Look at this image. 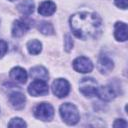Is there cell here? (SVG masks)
I'll use <instances>...</instances> for the list:
<instances>
[{
  "label": "cell",
  "instance_id": "obj_1",
  "mask_svg": "<svg viewBox=\"0 0 128 128\" xmlns=\"http://www.w3.org/2000/svg\"><path fill=\"white\" fill-rule=\"evenodd\" d=\"M70 28L73 34L82 40L95 37L102 27L100 16L94 12H78L73 14L69 20Z\"/></svg>",
  "mask_w": 128,
  "mask_h": 128
},
{
  "label": "cell",
  "instance_id": "obj_2",
  "mask_svg": "<svg viewBox=\"0 0 128 128\" xmlns=\"http://www.w3.org/2000/svg\"><path fill=\"white\" fill-rule=\"evenodd\" d=\"M59 112H60V116L63 119V121L67 123L68 125H75L76 123H78L80 119L78 109L72 103L62 104L60 106Z\"/></svg>",
  "mask_w": 128,
  "mask_h": 128
},
{
  "label": "cell",
  "instance_id": "obj_3",
  "mask_svg": "<svg viewBox=\"0 0 128 128\" xmlns=\"http://www.w3.org/2000/svg\"><path fill=\"white\" fill-rule=\"evenodd\" d=\"M54 109L51 104L42 102L39 103L34 109V116L42 121H50L53 118Z\"/></svg>",
  "mask_w": 128,
  "mask_h": 128
},
{
  "label": "cell",
  "instance_id": "obj_4",
  "mask_svg": "<svg viewBox=\"0 0 128 128\" xmlns=\"http://www.w3.org/2000/svg\"><path fill=\"white\" fill-rule=\"evenodd\" d=\"M97 88H98L97 81L94 80L93 78H83L79 84L80 92L85 97H88V98L96 96Z\"/></svg>",
  "mask_w": 128,
  "mask_h": 128
},
{
  "label": "cell",
  "instance_id": "obj_5",
  "mask_svg": "<svg viewBox=\"0 0 128 128\" xmlns=\"http://www.w3.org/2000/svg\"><path fill=\"white\" fill-rule=\"evenodd\" d=\"M51 88H52V92L55 96H57L58 98H63L69 94L70 84L66 79L58 78L53 81Z\"/></svg>",
  "mask_w": 128,
  "mask_h": 128
},
{
  "label": "cell",
  "instance_id": "obj_6",
  "mask_svg": "<svg viewBox=\"0 0 128 128\" xmlns=\"http://www.w3.org/2000/svg\"><path fill=\"white\" fill-rule=\"evenodd\" d=\"M28 92L30 95L34 97L38 96H44L47 95L49 92V87L46 81L40 80V79H34V81L31 82V84L28 87Z\"/></svg>",
  "mask_w": 128,
  "mask_h": 128
},
{
  "label": "cell",
  "instance_id": "obj_7",
  "mask_svg": "<svg viewBox=\"0 0 128 128\" xmlns=\"http://www.w3.org/2000/svg\"><path fill=\"white\" fill-rule=\"evenodd\" d=\"M73 68L79 73H89L93 69V63L89 58L80 56L73 61Z\"/></svg>",
  "mask_w": 128,
  "mask_h": 128
},
{
  "label": "cell",
  "instance_id": "obj_8",
  "mask_svg": "<svg viewBox=\"0 0 128 128\" xmlns=\"http://www.w3.org/2000/svg\"><path fill=\"white\" fill-rule=\"evenodd\" d=\"M97 67H98V70L102 74H108L114 68V62L109 56L104 54V55L99 56L98 62H97Z\"/></svg>",
  "mask_w": 128,
  "mask_h": 128
},
{
  "label": "cell",
  "instance_id": "obj_9",
  "mask_svg": "<svg viewBox=\"0 0 128 128\" xmlns=\"http://www.w3.org/2000/svg\"><path fill=\"white\" fill-rule=\"evenodd\" d=\"M96 96H98L101 100L103 101H111L112 99L115 98L116 92L114 88L110 85H105V86H99L97 88Z\"/></svg>",
  "mask_w": 128,
  "mask_h": 128
},
{
  "label": "cell",
  "instance_id": "obj_10",
  "mask_svg": "<svg viewBox=\"0 0 128 128\" xmlns=\"http://www.w3.org/2000/svg\"><path fill=\"white\" fill-rule=\"evenodd\" d=\"M9 101L11 103V105L17 109V110H21L24 108L25 106V102H26V98L25 95L21 92H17L14 91L9 95Z\"/></svg>",
  "mask_w": 128,
  "mask_h": 128
},
{
  "label": "cell",
  "instance_id": "obj_11",
  "mask_svg": "<svg viewBox=\"0 0 128 128\" xmlns=\"http://www.w3.org/2000/svg\"><path fill=\"white\" fill-rule=\"evenodd\" d=\"M28 30H29V25L26 22H24L22 20H15L13 22L11 32H12L13 37L18 38V37L23 36Z\"/></svg>",
  "mask_w": 128,
  "mask_h": 128
},
{
  "label": "cell",
  "instance_id": "obj_12",
  "mask_svg": "<svg viewBox=\"0 0 128 128\" xmlns=\"http://www.w3.org/2000/svg\"><path fill=\"white\" fill-rule=\"evenodd\" d=\"M128 32V28H127V24L124 22H116L114 25V36L116 38V40L118 41H126L127 40V34Z\"/></svg>",
  "mask_w": 128,
  "mask_h": 128
},
{
  "label": "cell",
  "instance_id": "obj_13",
  "mask_svg": "<svg viewBox=\"0 0 128 128\" xmlns=\"http://www.w3.org/2000/svg\"><path fill=\"white\" fill-rule=\"evenodd\" d=\"M10 77L15 82L20 83V84H24L27 81L28 75H27V72L25 71V69H23L21 67H14L10 71Z\"/></svg>",
  "mask_w": 128,
  "mask_h": 128
},
{
  "label": "cell",
  "instance_id": "obj_14",
  "mask_svg": "<svg viewBox=\"0 0 128 128\" xmlns=\"http://www.w3.org/2000/svg\"><path fill=\"white\" fill-rule=\"evenodd\" d=\"M55 11H56V5L54 2L50 0L42 2L38 8V12L42 16H51L52 14H54Z\"/></svg>",
  "mask_w": 128,
  "mask_h": 128
},
{
  "label": "cell",
  "instance_id": "obj_15",
  "mask_svg": "<svg viewBox=\"0 0 128 128\" xmlns=\"http://www.w3.org/2000/svg\"><path fill=\"white\" fill-rule=\"evenodd\" d=\"M30 75L33 79H40V80H48L49 74L46 68L43 66H35L30 69Z\"/></svg>",
  "mask_w": 128,
  "mask_h": 128
},
{
  "label": "cell",
  "instance_id": "obj_16",
  "mask_svg": "<svg viewBox=\"0 0 128 128\" xmlns=\"http://www.w3.org/2000/svg\"><path fill=\"white\" fill-rule=\"evenodd\" d=\"M17 10L21 14L29 16L34 12V2L32 0H23L17 5Z\"/></svg>",
  "mask_w": 128,
  "mask_h": 128
},
{
  "label": "cell",
  "instance_id": "obj_17",
  "mask_svg": "<svg viewBox=\"0 0 128 128\" xmlns=\"http://www.w3.org/2000/svg\"><path fill=\"white\" fill-rule=\"evenodd\" d=\"M27 50L30 54L32 55H37L41 52L42 50V44L39 40H36V39H33V40H30L28 43H27Z\"/></svg>",
  "mask_w": 128,
  "mask_h": 128
},
{
  "label": "cell",
  "instance_id": "obj_18",
  "mask_svg": "<svg viewBox=\"0 0 128 128\" xmlns=\"http://www.w3.org/2000/svg\"><path fill=\"white\" fill-rule=\"evenodd\" d=\"M38 29L44 35H52L54 33L53 25L50 22H47V21H41L38 25Z\"/></svg>",
  "mask_w": 128,
  "mask_h": 128
},
{
  "label": "cell",
  "instance_id": "obj_19",
  "mask_svg": "<svg viewBox=\"0 0 128 128\" xmlns=\"http://www.w3.org/2000/svg\"><path fill=\"white\" fill-rule=\"evenodd\" d=\"M8 126L9 127H26L27 124L21 118L15 117V118H13V119L10 120V122L8 123Z\"/></svg>",
  "mask_w": 128,
  "mask_h": 128
},
{
  "label": "cell",
  "instance_id": "obj_20",
  "mask_svg": "<svg viewBox=\"0 0 128 128\" xmlns=\"http://www.w3.org/2000/svg\"><path fill=\"white\" fill-rule=\"evenodd\" d=\"M64 48L67 52H69L73 48V40H72L71 36L68 34L65 35V37H64Z\"/></svg>",
  "mask_w": 128,
  "mask_h": 128
},
{
  "label": "cell",
  "instance_id": "obj_21",
  "mask_svg": "<svg viewBox=\"0 0 128 128\" xmlns=\"http://www.w3.org/2000/svg\"><path fill=\"white\" fill-rule=\"evenodd\" d=\"M113 127H115V128H119V127L120 128H127L128 124L124 119H116L115 122L113 123Z\"/></svg>",
  "mask_w": 128,
  "mask_h": 128
},
{
  "label": "cell",
  "instance_id": "obj_22",
  "mask_svg": "<svg viewBox=\"0 0 128 128\" xmlns=\"http://www.w3.org/2000/svg\"><path fill=\"white\" fill-rule=\"evenodd\" d=\"M8 51V45L4 40H0V58H2Z\"/></svg>",
  "mask_w": 128,
  "mask_h": 128
},
{
  "label": "cell",
  "instance_id": "obj_23",
  "mask_svg": "<svg viewBox=\"0 0 128 128\" xmlns=\"http://www.w3.org/2000/svg\"><path fill=\"white\" fill-rule=\"evenodd\" d=\"M114 3L117 7L121 9H127V0H114Z\"/></svg>",
  "mask_w": 128,
  "mask_h": 128
},
{
  "label": "cell",
  "instance_id": "obj_24",
  "mask_svg": "<svg viewBox=\"0 0 128 128\" xmlns=\"http://www.w3.org/2000/svg\"><path fill=\"white\" fill-rule=\"evenodd\" d=\"M9 1H15V0H9Z\"/></svg>",
  "mask_w": 128,
  "mask_h": 128
}]
</instances>
